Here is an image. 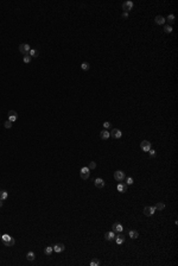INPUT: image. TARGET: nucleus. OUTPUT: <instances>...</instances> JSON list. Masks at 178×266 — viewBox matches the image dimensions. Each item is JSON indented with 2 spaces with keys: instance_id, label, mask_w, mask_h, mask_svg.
<instances>
[{
  "instance_id": "f257e3e1",
  "label": "nucleus",
  "mask_w": 178,
  "mask_h": 266,
  "mask_svg": "<svg viewBox=\"0 0 178 266\" xmlns=\"http://www.w3.org/2000/svg\"><path fill=\"white\" fill-rule=\"evenodd\" d=\"M1 240H2V242H4V245L5 246H7V247H12L14 244H16V240L14 238H12L11 235L9 234H4L2 236H1Z\"/></svg>"
},
{
  "instance_id": "f03ea898",
  "label": "nucleus",
  "mask_w": 178,
  "mask_h": 266,
  "mask_svg": "<svg viewBox=\"0 0 178 266\" xmlns=\"http://www.w3.org/2000/svg\"><path fill=\"white\" fill-rule=\"evenodd\" d=\"M30 50H31V46L29 45L27 43H23V44L19 45V52L23 54V55H27L30 52Z\"/></svg>"
},
{
  "instance_id": "7ed1b4c3",
  "label": "nucleus",
  "mask_w": 178,
  "mask_h": 266,
  "mask_svg": "<svg viewBox=\"0 0 178 266\" xmlns=\"http://www.w3.org/2000/svg\"><path fill=\"white\" fill-rule=\"evenodd\" d=\"M156 210H157V209H156L154 207H145V208L142 209V213H144L145 216H152Z\"/></svg>"
},
{
  "instance_id": "20e7f679",
  "label": "nucleus",
  "mask_w": 178,
  "mask_h": 266,
  "mask_svg": "<svg viewBox=\"0 0 178 266\" xmlns=\"http://www.w3.org/2000/svg\"><path fill=\"white\" fill-rule=\"evenodd\" d=\"M140 147H141L142 151L148 152V151L151 150V143H150L148 140H142L141 143H140Z\"/></svg>"
},
{
  "instance_id": "39448f33",
  "label": "nucleus",
  "mask_w": 178,
  "mask_h": 266,
  "mask_svg": "<svg viewBox=\"0 0 178 266\" xmlns=\"http://www.w3.org/2000/svg\"><path fill=\"white\" fill-rule=\"evenodd\" d=\"M114 178H115L116 181H124L125 178H126V175H125L124 171H121V170H118L114 172Z\"/></svg>"
},
{
  "instance_id": "423d86ee",
  "label": "nucleus",
  "mask_w": 178,
  "mask_h": 266,
  "mask_svg": "<svg viewBox=\"0 0 178 266\" xmlns=\"http://www.w3.org/2000/svg\"><path fill=\"white\" fill-rule=\"evenodd\" d=\"M109 134L114 138V139H119V138H121V136H122V132L119 128H113L112 132H109Z\"/></svg>"
},
{
  "instance_id": "0eeeda50",
  "label": "nucleus",
  "mask_w": 178,
  "mask_h": 266,
  "mask_svg": "<svg viewBox=\"0 0 178 266\" xmlns=\"http://www.w3.org/2000/svg\"><path fill=\"white\" fill-rule=\"evenodd\" d=\"M132 9H133V2H132V1H126V2L122 4V10H124V12H126V13H128Z\"/></svg>"
},
{
  "instance_id": "6e6552de",
  "label": "nucleus",
  "mask_w": 178,
  "mask_h": 266,
  "mask_svg": "<svg viewBox=\"0 0 178 266\" xmlns=\"http://www.w3.org/2000/svg\"><path fill=\"white\" fill-rule=\"evenodd\" d=\"M52 247H53V251H55L56 253H62V252H64V249H65L64 244H56Z\"/></svg>"
},
{
  "instance_id": "1a4fd4ad",
  "label": "nucleus",
  "mask_w": 178,
  "mask_h": 266,
  "mask_svg": "<svg viewBox=\"0 0 178 266\" xmlns=\"http://www.w3.org/2000/svg\"><path fill=\"white\" fill-rule=\"evenodd\" d=\"M94 184H95V187L98 188V189H102L103 187H105V181L102 179V178H95V181H94Z\"/></svg>"
},
{
  "instance_id": "9d476101",
  "label": "nucleus",
  "mask_w": 178,
  "mask_h": 266,
  "mask_svg": "<svg viewBox=\"0 0 178 266\" xmlns=\"http://www.w3.org/2000/svg\"><path fill=\"white\" fill-rule=\"evenodd\" d=\"M18 119V114L16 110H10L9 112V120L11 122H14V121H17Z\"/></svg>"
},
{
  "instance_id": "9b49d317",
  "label": "nucleus",
  "mask_w": 178,
  "mask_h": 266,
  "mask_svg": "<svg viewBox=\"0 0 178 266\" xmlns=\"http://www.w3.org/2000/svg\"><path fill=\"white\" fill-rule=\"evenodd\" d=\"M112 228H113V232H118V233L124 230V227H122V225H121L120 222H114L113 226H112Z\"/></svg>"
},
{
  "instance_id": "f8f14e48",
  "label": "nucleus",
  "mask_w": 178,
  "mask_h": 266,
  "mask_svg": "<svg viewBox=\"0 0 178 266\" xmlns=\"http://www.w3.org/2000/svg\"><path fill=\"white\" fill-rule=\"evenodd\" d=\"M115 241H116V244H118V245H121V244H124L125 236H124V234H122V232H119V234H118V235H115Z\"/></svg>"
},
{
  "instance_id": "ddd939ff",
  "label": "nucleus",
  "mask_w": 178,
  "mask_h": 266,
  "mask_svg": "<svg viewBox=\"0 0 178 266\" xmlns=\"http://www.w3.org/2000/svg\"><path fill=\"white\" fill-rule=\"evenodd\" d=\"M105 239H106L107 241H113V240H115V233H114V232H107L106 234H105Z\"/></svg>"
},
{
  "instance_id": "4468645a",
  "label": "nucleus",
  "mask_w": 178,
  "mask_h": 266,
  "mask_svg": "<svg viewBox=\"0 0 178 266\" xmlns=\"http://www.w3.org/2000/svg\"><path fill=\"white\" fill-rule=\"evenodd\" d=\"M109 137H110V134H109V132H108L107 129H103V131L100 132V138H101L102 140H107Z\"/></svg>"
},
{
  "instance_id": "2eb2a0df",
  "label": "nucleus",
  "mask_w": 178,
  "mask_h": 266,
  "mask_svg": "<svg viewBox=\"0 0 178 266\" xmlns=\"http://www.w3.org/2000/svg\"><path fill=\"white\" fill-rule=\"evenodd\" d=\"M154 21H156V24H158V25H164V24H165V18H164L163 16H157V17L154 18Z\"/></svg>"
},
{
  "instance_id": "dca6fc26",
  "label": "nucleus",
  "mask_w": 178,
  "mask_h": 266,
  "mask_svg": "<svg viewBox=\"0 0 178 266\" xmlns=\"http://www.w3.org/2000/svg\"><path fill=\"white\" fill-rule=\"evenodd\" d=\"M118 191L119 193H126L127 191V184H119L118 185Z\"/></svg>"
},
{
  "instance_id": "f3484780",
  "label": "nucleus",
  "mask_w": 178,
  "mask_h": 266,
  "mask_svg": "<svg viewBox=\"0 0 178 266\" xmlns=\"http://www.w3.org/2000/svg\"><path fill=\"white\" fill-rule=\"evenodd\" d=\"M53 252V247L52 246H48V247L44 248V254L45 256H51V253Z\"/></svg>"
},
{
  "instance_id": "a211bd4d",
  "label": "nucleus",
  "mask_w": 178,
  "mask_h": 266,
  "mask_svg": "<svg viewBox=\"0 0 178 266\" xmlns=\"http://www.w3.org/2000/svg\"><path fill=\"white\" fill-rule=\"evenodd\" d=\"M128 234H129V236H131L132 239H138L139 238V233H138L137 230H129Z\"/></svg>"
},
{
  "instance_id": "6ab92c4d",
  "label": "nucleus",
  "mask_w": 178,
  "mask_h": 266,
  "mask_svg": "<svg viewBox=\"0 0 178 266\" xmlns=\"http://www.w3.org/2000/svg\"><path fill=\"white\" fill-rule=\"evenodd\" d=\"M35 258H36V256H35V253L33 252H29L26 254V259L29 260V261H33L35 260Z\"/></svg>"
},
{
  "instance_id": "aec40b11",
  "label": "nucleus",
  "mask_w": 178,
  "mask_h": 266,
  "mask_svg": "<svg viewBox=\"0 0 178 266\" xmlns=\"http://www.w3.org/2000/svg\"><path fill=\"white\" fill-rule=\"evenodd\" d=\"M7 196H9V194H7V191H5V190H1L0 191V200H6L7 198Z\"/></svg>"
},
{
  "instance_id": "412c9836",
  "label": "nucleus",
  "mask_w": 178,
  "mask_h": 266,
  "mask_svg": "<svg viewBox=\"0 0 178 266\" xmlns=\"http://www.w3.org/2000/svg\"><path fill=\"white\" fill-rule=\"evenodd\" d=\"M154 208H156V209H158V210H163V209L165 208V204H164L163 202H158V203L154 206Z\"/></svg>"
},
{
  "instance_id": "4be33fe9",
  "label": "nucleus",
  "mask_w": 178,
  "mask_h": 266,
  "mask_svg": "<svg viewBox=\"0 0 178 266\" xmlns=\"http://www.w3.org/2000/svg\"><path fill=\"white\" fill-rule=\"evenodd\" d=\"M81 68H82V70H89V68H90V64H89L88 62H83L82 64H81Z\"/></svg>"
},
{
  "instance_id": "5701e85b",
  "label": "nucleus",
  "mask_w": 178,
  "mask_h": 266,
  "mask_svg": "<svg viewBox=\"0 0 178 266\" xmlns=\"http://www.w3.org/2000/svg\"><path fill=\"white\" fill-rule=\"evenodd\" d=\"M80 176H81V178L82 179H88L89 178V176H90V172H80Z\"/></svg>"
},
{
  "instance_id": "b1692460",
  "label": "nucleus",
  "mask_w": 178,
  "mask_h": 266,
  "mask_svg": "<svg viewBox=\"0 0 178 266\" xmlns=\"http://www.w3.org/2000/svg\"><path fill=\"white\" fill-rule=\"evenodd\" d=\"M100 265V260L98 258H94L91 261H90V266H99Z\"/></svg>"
},
{
  "instance_id": "393cba45",
  "label": "nucleus",
  "mask_w": 178,
  "mask_h": 266,
  "mask_svg": "<svg viewBox=\"0 0 178 266\" xmlns=\"http://www.w3.org/2000/svg\"><path fill=\"white\" fill-rule=\"evenodd\" d=\"M165 20H168V21H169V25H171V24L175 21V16H173V14H169L168 18L165 19Z\"/></svg>"
},
{
  "instance_id": "a878e982",
  "label": "nucleus",
  "mask_w": 178,
  "mask_h": 266,
  "mask_svg": "<svg viewBox=\"0 0 178 266\" xmlns=\"http://www.w3.org/2000/svg\"><path fill=\"white\" fill-rule=\"evenodd\" d=\"M29 55L31 56V57H37V56H38V51L35 50V49H31L30 52H29Z\"/></svg>"
},
{
  "instance_id": "bb28decb",
  "label": "nucleus",
  "mask_w": 178,
  "mask_h": 266,
  "mask_svg": "<svg viewBox=\"0 0 178 266\" xmlns=\"http://www.w3.org/2000/svg\"><path fill=\"white\" fill-rule=\"evenodd\" d=\"M31 59H32V57L29 55V54H27V55H24V63H30Z\"/></svg>"
},
{
  "instance_id": "cd10ccee",
  "label": "nucleus",
  "mask_w": 178,
  "mask_h": 266,
  "mask_svg": "<svg viewBox=\"0 0 178 266\" xmlns=\"http://www.w3.org/2000/svg\"><path fill=\"white\" fill-rule=\"evenodd\" d=\"M164 31H165L166 33H171V32H172V26H171V25H165V26H164Z\"/></svg>"
},
{
  "instance_id": "c85d7f7f",
  "label": "nucleus",
  "mask_w": 178,
  "mask_h": 266,
  "mask_svg": "<svg viewBox=\"0 0 178 266\" xmlns=\"http://www.w3.org/2000/svg\"><path fill=\"white\" fill-rule=\"evenodd\" d=\"M4 126H5V128H11V127H12V122H11L10 120H7V121L4 122Z\"/></svg>"
},
{
  "instance_id": "c756f323",
  "label": "nucleus",
  "mask_w": 178,
  "mask_h": 266,
  "mask_svg": "<svg viewBox=\"0 0 178 266\" xmlns=\"http://www.w3.org/2000/svg\"><path fill=\"white\" fill-rule=\"evenodd\" d=\"M95 167H96V163H95V162H90V163H89V165H88L89 170H93V169H95Z\"/></svg>"
},
{
  "instance_id": "7c9ffc66",
  "label": "nucleus",
  "mask_w": 178,
  "mask_h": 266,
  "mask_svg": "<svg viewBox=\"0 0 178 266\" xmlns=\"http://www.w3.org/2000/svg\"><path fill=\"white\" fill-rule=\"evenodd\" d=\"M103 127H105V129H106V128H109V127H110V122H108V121H105V122H103Z\"/></svg>"
},
{
  "instance_id": "2f4dec72",
  "label": "nucleus",
  "mask_w": 178,
  "mask_h": 266,
  "mask_svg": "<svg viewBox=\"0 0 178 266\" xmlns=\"http://www.w3.org/2000/svg\"><path fill=\"white\" fill-rule=\"evenodd\" d=\"M126 181H127V184H128V185H129V184H133V178H132V177H127Z\"/></svg>"
},
{
  "instance_id": "473e14b6",
  "label": "nucleus",
  "mask_w": 178,
  "mask_h": 266,
  "mask_svg": "<svg viewBox=\"0 0 178 266\" xmlns=\"http://www.w3.org/2000/svg\"><path fill=\"white\" fill-rule=\"evenodd\" d=\"M81 172H90V170H89L88 167H86V166H84V167H82V169H81Z\"/></svg>"
},
{
  "instance_id": "72a5a7b5",
  "label": "nucleus",
  "mask_w": 178,
  "mask_h": 266,
  "mask_svg": "<svg viewBox=\"0 0 178 266\" xmlns=\"http://www.w3.org/2000/svg\"><path fill=\"white\" fill-rule=\"evenodd\" d=\"M148 152H150V156H151L152 158H153V157H156V151H154V150H150Z\"/></svg>"
},
{
  "instance_id": "f704fd0d",
  "label": "nucleus",
  "mask_w": 178,
  "mask_h": 266,
  "mask_svg": "<svg viewBox=\"0 0 178 266\" xmlns=\"http://www.w3.org/2000/svg\"><path fill=\"white\" fill-rule=\"evenodd\" d=\"M121 17H122V19H127V18H128V13H126V12H124Z\"/></svg>"
},
{
  "instance_id": "c9c22d12",
  "label": "nucleus",
  "mask_w": 178,
  "mask_h": 266,
  "mask_svg": "<svg viewBox=\"0 0 178 266\" xmlns=\"http://www.w3.org/2000/svg\"><path fill=\"white\" fill-rule=\"evenodd\" d=\"M2 204H4V203H2V200H0V208L2 207Z\"/></svg>"
},
{
  "instance_id": "e433bc0d",
  "label": "nucleus",
  "mask_w": 178,
  "mask_h": 266,
  "mask_svg": "<svg viewBox=\"0 0 178 266\" xmlns=\"http://www.w3.org/2000/svg\"><path fill=\"white\" fill-rule=\"evenodd\" d=\"M1 236H2V235H1V234H0V239H1Z\"/></svg>"
},
{
  "instance_id": "4c0bfd02",
  "label": "nucleus",
  "mask_w": 178,
  "mask_h": 266,
  "mask_svg": "<svg viewBox=\"0 0 178 266\" xmlns=\"http://www.w3.org/2000/svg\"><path fill=\"white\" fill-rule=\"evenodd\" d=\"M0 191H1V190H0Z\"/></svg>"
}]
</instances>
